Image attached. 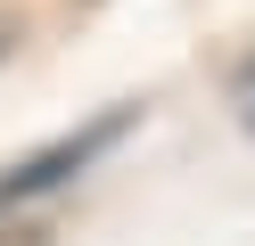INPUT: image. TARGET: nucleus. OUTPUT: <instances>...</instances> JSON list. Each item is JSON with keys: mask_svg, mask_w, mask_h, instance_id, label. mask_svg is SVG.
<instances>
[{"mask_svg": "<svg viewBox=\"0 0 255 246\" xmlns=\"http://www.w3.org/2000/svg\"><path fill=\"white\" fill-rule=\"evenodd\" d=\"M231 107H239V123H247V131H255V58H247V66H239V82H231Z\"/></svg>", "mask_w": 255, "mask_h": 246, "instance_id": "nucleus-2", "label": "nucleus"}, {"mask_svg": "<svg viewBox=\"0 0 255 246\" xmlns=\"http://www.w3.org/2000/svg\"><path fill=\"white\" fill-rule=\"evenodd\" d=\"M132 123H140V107H116V115H99V123H83L74 140H58L50 156H25V164H8V172H0V205H17V197H50L58 180H74L91 156H99V148H116Z\"/></svg>", "mask_w": 255, "mask_h": 246, "instance_id": "nucleus-1", "label": "nucleus"}]
</instances>
